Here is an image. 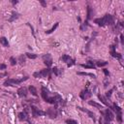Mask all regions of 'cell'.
Returning <instances> with one entry per match:
<instances>
[{
  "label": "cell",
  "instance_id": "cell-19",
  "mask_svg": "<svg viewBox=\"0 0 124 124\" xmlns=\"http://www.w3.org/2000/svg\"><path fill=\"white\" fill-rule=\"evenodd\" d=\"M19 16H20V15L17 12H15V11L12 12V16L9 18V22H13L15 19H17Z\"/></svg>",
  "mask_w": 124,
  "mask_h": 124
},
{
  "label": "cell",
  "instance_id": "cell-3",
  "mask_svg": "<svg viewBox=\"0 0 124 124\" xmlns=\"http://www.w3.org/2000/svg\"><path fill=\"white\" fill-rule=\"evenodd\" d=\"M51 74H52L51 69L50 68H46V69H43L40 72H35L33 74V77L37 78H51Z\"/></svg>",
  "mask_w": 124,
  "mask_h": 124
},
{
  "label": "cell",
  "instance_id": "cell-6",
  "mask_svg": "<svg viewBox=\"0 0 124 124\" xmlns=\"http://www.w3.org/2000/svg\"><path fill=\"white\" fill-rule=\"evenodd\" d=\"M60 61H63V62H65L66 64H67V67H72V66H74L75 64H76V60L74 59V58H72L70 55H68V54H64V55H62L60 58Z\"/></svg>",
  "mask_w": 124,
  "mask_h": 124
},
{
  "label": "cell",
  "instance_id": "cell-25",
  "mask_svg": "<svg viewBox=\"0 0 124 124\" xmlns=\"http://www.w3.org/2000/svg\"><path fill=\"white\" fill-rule=\"evenodd\" d=\"M88 104H89V105H91V106L96 107V108H99V109L103 108V106H102V105H100V104H98V103H96V102H94V101H88Z\"/></svg>",
  "mask_w": 124,
  "mask_h": 124
},
{
  "label": "cell",
  "instance_id": "cell-28",
  "mask_svg": "<svg viewBox=\"0 0 124 124\" xmlns=\"http://www.w3.org/2000/svg\"><path fill=\"white\" fill-rule=\"evenodd\" d=\"M25 55H26L28 58H30V59H35V58H37V54H35V53L26 52V53H25Z\"/></svg>",
  "mask_w": 124,
  "mask_h": 124
},
{
  "label": "cell",
  "instance_id": "cell-16",
  "mask_svg": "<svg viewBox=\"0 0 124 124\" xmlns=\"http://www.w3.org/2000/svg\"><path fill=\"white\" fill-rule=\"evenodd\" d=\"M80 66L83 67V68H85V69H96V66H95L94 62L93 61H90V60L87 61L86 64H80Z\"/></svg>",
  "mask_w": 124,
  "mask_h": 124
},
{
  "label": "cell",
  "instance_id": "cell-29",
  "mask_svg": "<svg viewBox=\"0 0 124 124\" xmlns=\"http://www.w3.org/2000/svg\"><path fill=\"white\" fill-rule=\"evenodd\" d=\"M114 90V88H111L109 91H108V92H106V97L108 98V99H110V97H111V93H112V91Z\"/></svg>",
  "mask_w": 124,
  "mask_h": 124
},
{
  "label": "cell",
  "instance_id": "cell-9",
  "mask_svg": "<svg viewBox=\"0 0 124 124\" xmlns=\"http://www.w3.org/2000/svg\"><path fill=\"white\" fill-rule=\"evenodd\" d=\"M27 108H25L23 111H21V112H19L18 113V119L20 120V121H27L29 124H32V122H30V120H29V116H28V113H27Z\"/></svg>",
  "mask_w": 124,
  "mask_h": 124
},
{
  "label": "cell",
  "instance_id": "cell-8",
  "mask_svg": "<svg viewBox=\"0 0 124 124\" xmlns=\"http://www.w3.org/2000/svg\"><path fill=\"white\" fill-rule=\"evenodd\" d=\"M46 114L47 116H49V118H56L58 115V111H57V108H48L46 111Z\"/></svg>",
  "mask_w": 124,
  "mask_h": 124
},
{
  "label": "cell",
  "instance_id": "cell-22",
  "mask_svg": "<svg viewBox=\"0 0 124 124\" xmlns=\"http://www.w3.org/2000/svg\"><path fill=\"white\" fill-rule=\"evenodd\" d=\"M28 89H29L30 93H31V94H32L33 96H35V97H36V96L38 95V93H37V89H36V87H35L34 85H30Z\"/></svg>",
  "mask_w": 124,
  "mask_h": 124
},
{
  "label": "cell",
  "instance_id": "cell-37",
  "mask_svg": "<svg viewBox=\"0 0 124 124\" xmlns=\"http://www.w3.org/2000/svg\"><path fill=\"white\" fill-rule=\"evenodd\" d=\"M120 41H121V45H123V35H120Z\"/></svg>",
  "mask_w": 124,
  "mask_h": 124
},
{
  "label": "cell",
  "instance_id": "cell-33",
  "mask_svg": "<svg viewBox=\"0 0 124 124\" xmlns=\"http://www.w3.org/2000/svg\"><path fill=\"white\" fill-rule=\"evenodd\" d=\"M108 83H109L108 79V78H105V80H104V86H105V87H107V86L108 85Z\"/></svg>",
  "mask_w": 124,
  "mask_h": 124
},
{
  "label": "cell",
  "instance_id": "cell-32",
  "mask_svg": "<svg viewBox=\"0 0 124 124\" xmlns=\"http://www.w3.org/2000/svg\"><path fill=\"white\" fill-rule=\"evenodd\" d=\"M103 72H104V74H105V76H106V77H109V72H108L107 69H104V70H103Z\"/></svg>",
  "mask_w": 124,
  "mask_h": 124
},
{
  "label": "cell",
  "instance_id": "cell-21",
  "mask_svg": "<svg viewBox=\"0 0 124 124\" xmlns=\"http://www.w3.org/2000/svg\"><path fill=\"white\" fill-rule=\"evenodd\" d=\"M51 72H52L55 76H60V75L63 73V69H59V68H57V67H53V68L51 69Z\"/></svg>",
  "mask_w": 124,
  "mask_h": 124
},
{
  "label": "cell",
  "instance_id": "cell-35",
  "mask_svg": "<svg viewBox=\"0 0 124 124\" xmlns=\"http://www.w3.org/2000/svg\"><path fill=\"white\" fill-rule=\"evenodd\" d=\"M6 76H8V73H7V72H5V73H0V78L6 77Z\"/></svg>",
  "mask_w": 124,
  "mask_h": 124
},
{
  "label": "cell",
  "instance_id": "cell-18",
  "mask_svg": "<svg viewBox=\"0 0 124 124\" xmlns=\"http://www.w3.org/2000/svg\"><path fill=\"white\" fill-rule=\"evenodd\" d=\"M93 13H94V12H93V9H92V8H91V7L88 5V6H87V15H86V20H85V21H87V22L89 21V19H90V18H91V16H93Z\"/></svg>",
  "mask_w": 124,
  "mask_h": 124
},
{
  "label": "cell",
  "instance_id": "cell-10",
  "mask_svg": "<svg viewBox=\"0 0 124 124\" xmlns=\"http://www.w3.org/2000/svg\"><path fill=\"white\" fill-rule=\"evenodd\" d=\"M43 61L45 63V65L46 66V68H50V66L52 65V58H51V55L49 53H46L43 55Z\"/></svg>",
  "mask_w": 124,
  "mask_h": 124
},
{
  "label": "cell",
  "instance_id": "cell-24",
  "mask_svg": "<svg viewBox=\"0 0 124 124\" xmlns=\"http://www.w3.org/2000/svg\"><path fill=\"white\" fill-rule=\"evenodd\" d=\"M58 25H59V22H56V23H55V24H54V25H53L49 30H46V34H51V33H52V32H53L57 27H58Z\"/></svg>",
  "mask_w": 124,
  "mask_h": 124
},
{
  "label": "cell",
  "instance_id": "cell-27",
  "mask_svg": "<svg viewBox=\"0 0 124 124\" xmlns=\"http://www.w3.org/2000/svg\"><path fill=\"white\" fill-rule=\"evenodd\" d=\"M78 75H80V76H89V77H91V78H96V76L95 75H93V74H90V73H84V72H78Z\"/></svg>",
  "mask_w": 124,
  "mask_h": 124
},
{
  "label": "cell",
  "instance_id": "cell-36",
  "mask_svg": "<svg viewBox=\"0 0 124 124\" xmlns=\"http://www.w3.org/2000/svg\"><path fill=\"white\" fill-rule=\"evenodd\" d=\"M40 3H41V4H42L44 7H46V3L45 1H43V0H40Z\"/></svg>",
  "mask_w": 124,
  "mask_h": 124
},
{
  "label": "cell",
  "instance_id": "cell-26",
  "mask_svg": "<svg viewBox=\"0 0 124 124\" xmlns=\"http://www.w3.org/2000/svg\"><path fill=\"white\" fill-rule=\"evenodd\" d=\"M94 64H95V66L103 67V66L108 65V62H107V61H95V62H94Z\"/></svg>",
  "mask_w": 124,
  "mask_h": 124
},
{
  "label": "cell",
  "instance_id": "cell-20",
  "mask_svg": "<svg viewBox=\"0 0 124 124\" xmlns=\"http://www.w3.org/2000/svg\"><path fill=\"white\" fill-rule=\"evenodd\" d=\"M0 44L3 46H5V47H9V42H8V39L6 38V37H1L0 38Z\"/></svg>",
  "mask_w": 124,
  "mask_h": 124
},
{
  "label": "cell",
  "instance_id": "cell-30",
  "mask_svg": "<svg viewBox=\"0 0 124 124\" xmlns=\"http://www.w3.org/2000/svg\"><path fill=\"white\" fill-rule=\"evenodd\" d=\"M65 123L66 124H78V122L76 120H74V119H67L65 121Z\"/></svg>",
  "mask_w": 124,
  "mask_h": 124
},
{
  "label": "cell",
  "instance_id": "cell-31",
  "mask_svg": "<svg viewBox=\"0 0 124 124\" xmlns=\"http://www.w3.org/2000/svg\"><path fill=\"white\" fill-rule=\"evenodd\" d=\"M10 62H11V65H12V66H15V65L17 63V62H16V58H15V57H13V56H12V57H10Z\"/></svg>",
  "mask_w": 124,
  "mask_h": 124
},
{
  "label": "cell",
  "instance_id": "cell-17",
  "mask_svg": "<svg viewBox=\"0 0 124 124\" xmlns=\"http://www.w3.org/2000/svg\"><path fill=\"white\" fill-rule=\"evenodd\" d=\"M98 98L100 99V101H101L105 106L108 107V108H112V106H110V105H109V103H108V102H107V99H106L105 97H103L101 94H98Z\"/></svg>",
  "mask_w": 124,
  "mask_h": 124
},
{
  "label": "cell",
  "instance_id": "cell-2",
  "mask_svg": "<svg viewBox=\"0 0 124 124\" xmlns=\"http://www.w3.org/2000/svg\"><path fill=\"white\" fill-rule=\"evenodd\" d=\"M94 22L99 25V26H106V25H114L115 23V18L112 15L110 14H106L103 17L95 18Z\"/></svg>",
  "mask_w": 124,
  "mask_h": 124
},
{
  "label": "cell",
  "instance_id": "cell-23",
  "mask_svg": "<svg viewBox=\"0 0 124 124\" xmlns=\"http://www.w3.org/2000/svg\"><path fill=\"white\" fill-rule=\"evenodd\" d=\"M25 61H26L25 55H24V54H20L19 57H18V62H19V64H20L21 66H23V65H25Z\"/></svg>",
  "mask_w": 124,
  "mask_h": 124
},
{
  "label": "cell",
  "instance_id": "cell-12",
  "mask_svg": "<svg viewBox=\"0 0 124 124\" xmlns=\"http://www.w3.org/2000/svg\"><path fill=\"white\" fill-rule=\"evenodd\" d=\"M92 96V93L91 91L88 89V86H86V88L84 90H82L80 93H79V97L82 99V100H85V99H88L89 97Z\"/></svg>",
  "mask_w": 124,
  "mask_h": 124
},
{
  "label": "cell",
  "instance_id": "cell-4",
  "mask_svg": "<svg viewBox=\"0 0 124 124\" xmlns=\"http://www.w3.org/2000/svg\"><path fill=\"white\" fill-rule=\"evenodd\" d=\"M28 79V77H23L21 78H7L5 81H4V86H15V85H17L19 83H21L22 81L24 80H27Z\"/></svg>",
  "mask_w": 124,
  "mask_h": 124
},
{
  "label": "cell",
  "instance_id": "cell-1",
  "mask_svg": "<svg viewBox=\"0 0 124 124\" xmlns=\"http://www.w3.org/2000/svg\"><path fill=\"white\" fill-rule=\"evenodd\" d=\"M50 93L51 92L46 86L41 87V95H42V98L44 99V101L48 104H52L55 106V108H57V105L62 103V97H61V95H59L56 92H54L52 95H50Z\"/></svg>",
  "mask_w": 124,
  "mask_h": 124
},
{
  "label": "cell",
  "instance_id": "cell-14",
  "mask_svg": "<svg viewBox=\"0 0 124 124\" xmlns=\"http://www.w3.org/2000/svg\"><path fill=\"white\" fill-rule=\"evenodd\" d=\"M77 108H78V109H79V110H82V111L86 112V113L88 114V116H89L90 118H92V119H93V121H94V122L96 121L95 114H94L92 111H90V110H88V109H86V108H81V107H78V106H77Z\"/></svg>",
  "mask_w": 124,
  "mask_h": 124
},
{
  "label": "cell",
  "instance_id": "cell-13",
  "mask_svg": "<svg viewBox=\"0 0 124 124\" xmlns=\"http://www.w3.org/2000/svg\"><path fill=\"white\" fill-rule=\"evenodd\" d=\"M115 47H116L115 45H111V46H110V54H111L112 57L117 58L118 60H121V59H122V54L117 53V52L115 51Z\"/></svg>",
  "mask_w": 124,
  "mask_h": 124
},
{
  "label": "cell",
  "instance_id": "cell-34",
  "mask_svg": "<svg viewBox=\"0 0 124 124\" xmlns=\"http://www.w3.org/2000/svg\"><path fill=\"white\" fill-rule=\"evenodd\" d=\"M7 68V66L5 64H0V70H5Z\"/></svg>",
  "mask_w": 124,
  "mask_h": 124
},
{
  "label": "cell",
  "instance_id": "cell-7",
  "mask_svg": "<svg viewBox=\"0 0 124 124\" xmlns=\"http://www.w3.org/2000/svg\"><path fill=\"white\" fill-rule=\"evenodd\" d=\"M31 111H32V116L33 117H38V116H42L46 114V111H43L41 109H39L37 107L31 105Z\"/></svg>",
  "mask_w": 124,
  "mask_h": 124
},
{
  "label": "cell",
  "instance_id": "cell-38",
  "mask_svg": "<svg viewBox=\"0 0 124 124\" xmlns=\"http://www.w3.org/2000/svg\"><path fill=\"white\" fill-rule=\"evenodd\" d=\"M12 3H13V5H16L18 3V1H12Z\"/></svg>",
  "mask_w": 124,
  "mask_h": 124
},
{
  "label": "cell",
  "instance_id": "cell-5",
  "mask_svg": "<svg viewBox=\"0 0 124 124\" xmlns=\"http://www.w3.org/2000/svg\"><path fill=\"white\" fill-rule=\"evenodd\" d=\"M101 114L103 115V119L105 121V124H109L110 121H112L114 119V114L112 113V111L109 108H107L105 111L101 110Z\"/></svg>",
  "mask_w": 124,
  "mask_h": 124
},
{
  "label": "cell",
  "instance_id": "cell-11",
  "mask_svg": "<svg viewBox=\"0 0 124 124\" xmlns=\"http://www.w3.org/2000/svg\"><path fill=\"white\" fill-rule=\"evenodd\" d=\"M112 109H114V110H115L117 120H118V122H119V123H121V122H122V109H121V108L116 105V103H114V104L112 105Z\"/></svg>",
  "mask_w": 124,
  "mask_h": 124
},
{
  "label": "cell",
  "instance_id": "cell-15",
  "mask_svg": "<svg viewBox=\"0 0 124 124\" xmlns=\"http://www.w3.org/2000/svg\"><path fill=\"white\" fill-rule=\"evenodd\" d=\"M17 95L19 96V97H21V98H25L26 96H27V88L26 87H20V88H18L17 89Z\"/></svg>",
  "mask_w": 124,
  "mask_h": 124
}]
</instances>
